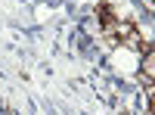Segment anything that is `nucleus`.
<instances>
[{"label":"nucleus","mask_w":155,"mask_h":115,"mask_svg":"<svg viewBox=\"0 0 155 115\" xmlns=\"http://www.w3.org/2000/svg\"><path fill=\"white\" fill-rule=\"evenodd\" d=\"M143 72H146V78L152 81V75H155V53H152V47L146 50V62H143Z\"/></svg>","instance_id":"1"}]
</instances>
